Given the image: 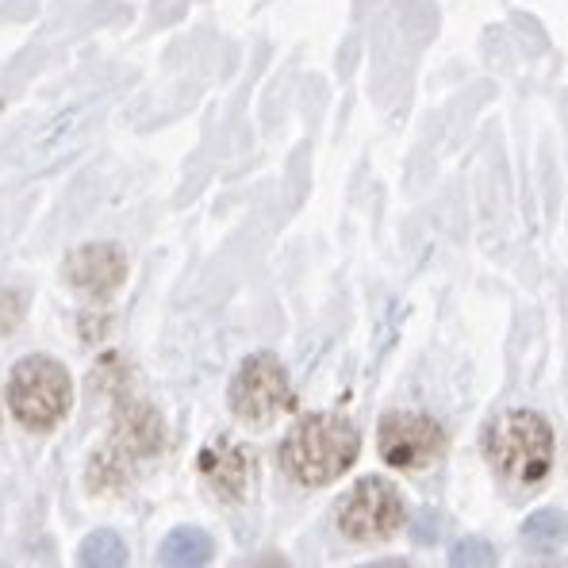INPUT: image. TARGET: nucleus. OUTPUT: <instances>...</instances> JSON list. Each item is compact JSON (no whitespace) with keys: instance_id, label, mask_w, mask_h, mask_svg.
I'll return each instance as SVG.
<instances>
[{"instance_id":"f257e3e1","label":"nucleus","mask_w":568,"mask_h":568,"mask_svg":"<svg viewBox=\"0 0 568 568\" xmlns=\"http://www.w3.org/2000/svg\"><path fill=\"white\" fill-rule=\"evenodd\" d=\"M357 438L354 423L334 412H315L300 419L281 442V469L304 488H327L338 476H346L357 462Z\"/></svg>"},{"instance_id":"f03ea898","label":"nucleus","mask_w":568,"mask_h":568,"mask_svg":"<svg viewBox=\"0 0 568 568\" xmlns=\"http://www.w3.org/2000/svg\"><path fill=\"white\" fill-rule=\"evenodd\" d=\"M554 426L534 412H507L484 434V457L504 488L515 496L534 491L554 469Z\"/></svg>"},{"instance_id":"7ed1b4c3","label":"nucleus","mask_w":568,"mask_h":568,"mask_svg":"<svg viewBox=\"0 0 568 568\" xmlns=\"http://www.w3.org/2000/svg\"><path fill=\"white\" fill-rule=\"evenodd\" d=\"M165 446V430L162 419H158L154 407H146L142 399L123 396L115 404V426L112 438L100 446V454L89 465V488L104 491V488H120L131 476L139 462L154 457L158 449Z\"/></svg>"},{"instance_id":"20e7f679","label":"nucleus","mask_w":568,"mask_h":568,"mask_svg":"<svg viewBox=\"0 0 568 568\" xmlns=\"http://www.w3.org/2000/svg\"><path fill=\"white\" fill-rule=\"evenodd\" d=\"M8 407L28 430H54L73 407L70 369L47 354L20 357L12 365V377H8Z\"/></svg>"},{"instance_id":"39448f33","label":"nucleus","mask_w":568,"mask_h":568,"mask_svg":"<svg viewBox=\"0 0 568 568\" xmlns=\"http://www.w3.org/2000/svg\"><path fill=\"white\" fill-rule=\"evenodd\" d=\"M227 399H231L235 419L250 426H270L296 407L288 373H284V365L273 354L246 357V362L239 365L235 381H231Z\"/></svg>"},{"instance_id":"423d86ee","label":"nucleus","mask_w":568,"mask_h":568,"mask_svg":"<svg viewBox=\"0 0 568 568\" xmlns=\"http://www.w3.org/2000/svg\"><path fill=\"white\" fill-rule=\"evenodd\" d=\"M334 523L349 541H384L407 523V504L396 484L381 480V476H362L354 491L338 499Z\"/></svg>"},{"instance_id":"0eeeda50","label":"nucleus","mask_w":568,"mask_h":568,"mask_svg":"<svg viewBox=\"0 0 568 568\" xmlns=\"http://www.w3.org/2000/svg\"><path fill=\"white\" fill-rule=\"evenodd\" d=\"M377 446L384 465L392 469H430L442 454H446L449 438L442 423L419 412H388L381 419Z\"/></svg>"},{"instance_id":"6e6552de","label":"nucleus","mask_w":568,"mask_h":568,"mask_svg":"<svg viewBox=\"0 0 568 568\" xmlns=\"http://www.w3.org/2000/svg\"><path fill=\"white\" fill-rule=\"evenodd\" d=\"M65 281L89 300H108L128 281V254L115 242H85L65 257Z\"/></svg>"},{"instance_id":"1a4fd4ad","label":"nucleus","mask_w":568,"mask_h":568,"mask_svg":"<svg viewBox=\"0 0 568 568\" xmlns=\"http://www.w3.org/2000/svg\"><path fill=\"white\" fill-rule=\"evenodd\" d=\"M200 476H204L215 496L235 504L254 484V454L242 442L220 438L212 446H204V454H200Z\"/></svg>"},{"instance_id":"9d476101","label":"nucleus","mask_w":568,"mask_h":568,"mask_svg":"<svg viewBox=\"0 0 568 568\" xmlns=\"http://www.w3.org/2000/svg\"><path fill=\"white\" fill-rule=\"evenodd\" d=\"M212 538L204 530H196V526H181L162 541V565H204L212 561Z\"/></svg>"},{"instance_id":"9b49d317","label":"nucleus","mask_w":568,"mask_h":568,"mask_svg":"<svg viewBox=\"0 0 568 568\" xmlns=\"http://www.w3.org/2000/svg\"><path fill=\"white\" fill-rule=\"evenodd\" d=\"M81 565H123L128 561V546L115 538L112 530H97L81 541V554H78Z\"/></svg>"},{"instance_id":"f8f14e48","label":"nucleus","mask_w":568,"mask_h":568,"mask_svg":"<svg viewBox=\"0 0 568 568\" xmlns=\"http://www.w3.org/2000/svg\"><path fill=\"white\" fill-rule=\"evenodd\" d=\"M557 541L561 538V515L557 511H541V515H534L530 526H526V541Z\"/></svg>"}]
</instances>
